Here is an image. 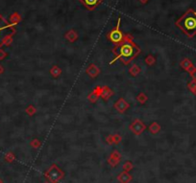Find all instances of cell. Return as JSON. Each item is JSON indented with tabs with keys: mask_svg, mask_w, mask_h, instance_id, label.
<instances>
[{
	"mask_svg": "<svg viewBox=\"0 0 196 183\" xmlns=\"http://www.w3.org/2000/svg\"><path fill=\"white\" fill-rule=\"evenodd\" d=\"M112 52L114 55V58L110 63L111 64H113L115 60L120 59L123 64L128 65L132 60H134L140 54L141 49L137 43L134 42V37L132 35L125 34L123 42L118 45H114Z\"/></svg>",
	"mask_w": 196,
	"mask_h": 183,
	"instance_id": "1",
	"label": "cell"
},
{
	"mask_svg": "<svg viewBox=\"0 0 196 183\" xmlns=\"http://www.w3.org/2000/svg\"><path fill=\"white\" fill-rule=\"evenodd\" d=\"M186 37L192 39L196 35V12L189 9L175 23Z\"/></svg>",
	"mask_w": 196,
	"mask_h": 183,
	"instance_id": "2",
	"label": "cell"
},
{
	"mask_svg": "<svg viewBox=\"0 0 196 183\" xmlns=\"http://www.w3.org/2000/svg\"><path fill=\"white\" fill-rule=\"evenodd\" d=\"M120 22H121V17L119 16L115 28H113L109 33L106 34V39H108V40H110L114 45H118L120 43H122L124 40V36H125V34L120 29Z\"/></svg>",
	"mask_w": 196,
	"mask_h": 183,
	"instance_id": "3",
	"label": "cell"
},
{
	"mask_svg": "<svg viewBox=\"0 0 196 183\" xmlns=\"http://www.w3.org/2000/svg\"><path fill=\"white\" fill-rule=\"evenodd\" d=\"M16 32L15 26H13L10 22H9L4 16L0 14V45L3 41V39L9 36V35H15ZM1 48V47H0Z\"/></svg>",
	"mask_w": 196,
	"mask_h": 183,
	"instance_id": "4",
	"label": "cell"
},
{
	"mask_svg": "<svg viewBox=\"0 0 196 183\" xmlns=\"http://www.w3.org/2000/svg\"><path fill=\"white\" fill-rule=\"evenodd\" d=\"M64 176H65L64 172L62 171L59 167H57L56 165H52V166L45 173L46 178L52 183H56V182L60 181L62 178L64 177Z\"/></svg>",
	"mask_w": 196,
	"mask_h": 183,
	"instance_id": "5",
	"label": "cell"
},
{
	"mask_svg": "<svg viewBox=\"0 0 196 183\" xmlns=\"http://www.w3.org/2000/svg\"><path fill=\"white\" fill-rule=\"evenodd\" d=\"M130 130L136 135H140L142 132L146 129V125L139 119H135L134 120L131 125H130Z\"/></svg>",
	"mask_w": 196,
	"mask_h": 183,
	"instance_id": "6",
	"label": "cell"
},
{
	"mask_svg": "<svg viewBox=\"0 0 196 183\" xmlns=\"http://www.w3.org/2000/svg\"><path fill=\"white\" fill-rule=\"evenodd\" d=\"M79 2L81 3L87 10L88 11H94L97 6H99L103 0H79Z\"/></svg>",
	"mask_w": 196,
	"mask_h": 183,
	"instance_id": "7",
	"label": "cell"
},
{
	"mask_svg": "<svg viewBox=\"0 0 196 183\" xmlns=\"http://www.w3.org/2000/svg\"><path fill=\"white\" fill-rule=\"evenodd\" d=\"M113 108L117 109L119 113H124L130 108V104L127 103L126 100L124 98H119L117 102L114 103Z\"/></svg>",
	"mask_w": 196,
	"mask_h": 183,
	"instance_id": "8",
	"label": "cell"
},
{
	"mask_svg": "<svg viewBox=\"0 0 196 183\" xmlns=\"http://www.w3.org/2000/svg\"><path fill=\"white\" fill-rule=\"evenodd\" d=\"M101 89L102 86L101 85H97L93 88V90L87 95V100L90 103L94 104L97 102V100L100 98V94H101Z\"/></svg>",
	"mask_w": 196,
	"mask_h": 183,
	"instance_id": "9",
	"label": "cell"
},
{
	"mask_svg": "<svg viewBox=\"0 0 196 183\" xmlns=\"http://www.w3.org/2000/svg\"><path fill=\"white\" fill-rule=\"evenodd\" d=\"M180 66L184 69V70H185L188 73H190V75L195 71V68H196L193 65L191 60L188 58H185V59H182V62L180 63Z\"/></svg>",
	"mask_w": 196,
	"mask_h": 183,
	"instance_id": "10",
	"label": "cell"
},
{
	"mask_svg": "<svg viewBox=\"0 0 196 183\" xmlns=\"http://www.w3.org/2000/svg\"><path fill=\"white\" fill-rule=\"evenodd\" d=\"M86 73L91 78H92V79H95V78L98 77V75L100 74V68L96 66L94 63H92L86 69Z\"/></svg>",
	"mask_w": 196,
	"mask_h": 183,
	"instance_id": "11",
	"label": "cell"
},
{
	"mask_svg": "<svg viewBox=\"0 0 196 183\" xmlns=\"http://www.w3.org/2000/svg\"><path fill=\"white\" fill-rule=\"evenodd\" d=\"M113 95V91L109 87L108 85H104V86H102L100 97H101L103 100H105V101L109 100Z\"/></svg>",
	"mask_w": 196,
	"mask_h": 183,
	"instance_id": "12",
	"label": "cell"
},
{
	"mask_svg": "<svg viewBox=\"0 0 196 183\" xmlns=\"http://www.w3.org/2000/svg\"><path fill=\"white\" fill-rule=\"evenodd\" d=\"M65 38L67 41H69L70 43H73L78 39V34L75 30L71 29L69 31H67L65 35Z\"/></svg>",
	"mask_w": 196,
	"mask_h": 183,
	"instance_id": "13",
	"label": "cell"
},
{
	"mask_svg": "<svg viewBox=\"0 0 196 183\" xmlns=\"http://www.w3.org/2000/svg\"><path fill=\"white\" fill-rule=\"evenodd\" d=\"M120 154L117 151H113L110 156V158H109V163L112 165V166H117V165L119 163V160H120Z\"/></svg>",
	"mask_w": 196,
	"mask_h": 183,
	"instance_id": "14",
	"label": "cell"
},
{
	"mask_svg": "<svg viewBox=\"0 0 196 183\" xmlns=\"http://www.w3.org/2000/svg\"><path fill=\"white\" fill-rule=\"evenodd\" d=\"M20 21H21V15L17 12H15V13H13L10 15V19H9V22H10L13 26L17 25Z\"/></svg>",
	"mask_w": 196,
	"mask_h": 183,
	"instance_id": "15",
	"label": "cell"
},
{
	"mask_svg": "<svg viewBox=\"0 0 196 183\" xmlns=\"http://www.w3.org/2000/svg\"><path fill=\"white\" fill-rule=\"evenodd\" d=\"M161 125H160L158 122H153V123H151V125L148 127V129L150 133L152 134H157L159 133L160 132H161Z\"/></svg>",
	"mask_w": 196,
	"mask_h": 183,
	"instance_id": "16",
	"label": "cell"
},
{
	"mask_svg": "<svg viewBox=\"0 0 196 183\" xmlns=\"http://www.w3.org/2000/svg\"><path fill=\"white\" fill-rule=\"evenodd\" d=\"M118 181L120 183H129L132 180V177L128 173V172H123L118 176Z\"/></svg>",
	"mask_w": 196,
	"mask_h": 183,
	"instance_id": "17",
	"label": "cell"
},
{
	"mask_svg": "<svg viewBox=\"0 0 196 183\" xmlns=\"http://www.w3.org/2000/svg\"><path fill=\"white\" fill-rule=\"evenodd\" d=\"M49 73H50V75H51L53 78H55V79H57V78L60 77V75L62 74V69H61V67H59L58 65H53V66L50 68Z\"/></svg>",
	"mask_w": 196,
	"mask_h": 183,
	"instance_id": "18",
	"label": "cell"
},
{
	"mask_svg": "<svg viewBox=\"0 0 196 183\" xmlns=\"http://www.w3.org/2000/svg\"><path fill=\"white\" fill-rule=\"evenodd\" d=\"M140 71H141V68H140L139 65H138L137 63L133 64V65L130 67V69H129V73H130V75H132L133 77H137V76L140 73Z\"/></svg>",
	"mask_w": 196,
	"mask_h": 183,
	"instance_id": "19",
	"label": "cell"
},
{
	"mask_svg": "<svg viewBox=\"0 0 196 183\" xmlns=\"http://www.w3.org/2000/svg\"><path fill=\"white\" fill-rule=\"evenodd\" d=\"M13 37H14V35L12 34V35H9V36H7L4 39H3V41H2V43H1V45H0V47L2 48V46H10L12 43H13Z\"/></svg>",
	"mask_w": 196,
	"mask_h": 183,
	"instance_id": "20",
	"label": "cell"
},
{
	"mask_svg": "<svg viewBox=\"0 0 196 183\" xmlns=\"http://www.w3.org/2000/svg\"><path fill=\"white\" fill-rule=\"evenodd\" d=\"M137 100H138V102L139 104H144L147 102L148 97H147V95H146L145 93H143V92H139V93L137 95Z\"/></svg>",
	"mask_w": 196,
	"mask_h": 183,
	"instance_id": "21",
	"label": "cell"
},
{
	"mask_svg": "<svg viewBox=\"0 0 196 183\" xmlns=\"http://www.w3.org/2000/svg\"><path fill=\"white\" fill-rule=\"evenodd\" d=\"M155 63H156V59H155L154 56H152V55H147V56H146V58H145V63H146L148 66H152V65H154Z\"/></svg>",
	"mask_w": 196,
	"mask_h": 183,
	"instance_id": "22",
	"label": "cell"
},
{
	"mask_svg": "<svg viewBox=\"0 0 196 183\" xmlns=\"http://www.w3.org/2000/svg\"><path fill=\"white\" fill-rule=\"evenodd\" d=\"M25 112H26V114H27V115H29V116H33V115H35V113L37 112V109H36V108H35L34 106H32V104H30V106H28L27 108H26Z\"/></svg>",
	"mask_w": 196,
	"mask_h": 183,
	"instance_id": "23",
	"label": "cell"
},
{
	"mask_svg": "<svg viewBox=\"0 0 196 183\" xmlns=\"http://www.w3.org/2000/svg\"><path fill=\"white\" fill-rule=\"evenodd\" d=\"M188 87H189V89L190 90V92H192V94L196 95V81H195V80L192 79V81L189 83Z\"/></svg>",
	"mask_w": 196,
	"mask_h": 183,
	"instance_id": "24",
	"label": "cell"
},
{
	"mask_svg": "<svg viewBox=\"0 0 196 183\" xmlns=\"http://www.w3.org/2000/svg\"><path fill=\"white\" fill-rule=\"evenodd\" d=\"M30 145L33 148H36V149H37V148H40V141L39 140V139L35 138V139H33V140L30 142Z\"/></svg>",
	"mask_w": 196,
	"mask_h": 183,
	"instance_id": "25",
	"label": "cell"
},
{
	"mask_svg": "<svg viewBox=\"0 0 196 183\" xmlns=\"http://www.w3.org/2000/svg\"><path fill=\"white\" fill-rule=\"evenodd\" d=\"M123 169H124V171H125V172L131 171V170L133 169V164H132L130 161H127L125 164L123 165Z\"/></svg>",
	"mask_w": 196,
	"mask_h": 183,
	"instance_id": "26",
	"label": "cell"
},
{
	"mask_svg": "<svg viewBox=\"0 0 196 183\" xmlns=\"http://www.w3.org/2000/svg\"><path fill=\"white\" fill-rule=\"evenodd\" d=\"M5 159L8 161V162H12L14 159H15V155L12 153V152H8L5 156Z\"/></svg>",
	"mask_w": 196,
	"mask_h": 183,
	"instance_id": "27",
	"label": "cell"
},
{
	"mask_svg": "<svg viewBox=\"0 0 196 183\" xmlns=\"http://www.w3.org/2000/svg\"><path fill=\"white\" fill-rule=\"evenodd\" d=\"M113 140H114V143L115 144H118V143L121 142L122 137L119 134H113Z\"/></svg>",
	"mask_w": 196,
	"mask_h": 183,
	"instance_id": "28",
	"label": "cell"
},
{
	"mask_svg": "<svg viewBox=\"0 0 196 183\" xmlns=\"http://www.w3.org/2000/svg\"><path fill=\"white\" fill-rule=\"evenodd\" d=\"M7 56H8V54L6 53V52L2 48H0V60H3L4 59H6Z\"/></svg>",
	"mask_w": 196,
	"mask_h": 183,
	"instance_id": "29",
	"label": "cell"
},
{
	"mask_svg": "<svg viewBox=\"0 0 196 183\" xmlns=\"http://www.w3.org/2000/svg\"><path fill=\"white\" fill-rule=\"evenodd\" d=\"M106 142L108 143V144H110V145H112V144H113L114 143V140H113V135H109L108 137L106 138Z\"/></svg>",
	"mask_w": 196,
	"mask_h": 183,
	"instance_id": "30",
	"label": "cell"
},
{
	"mask_svg": "<svg viewBox=\"0 0 196 183\" xmlns=\"http://www.w3.org/2000/svg\"><path fill=\"white\" fill-rule=\"evenodd\" d=\"M190 76L192 77V79H193V80H195V81H196V68H195V71H194V72H193Z\"/></svg>",
	"mask_w": 196,
	"mask_h": 183,
	"instance_id": "31",
	"label": "cell"
},
{
	"mask_svg": "<svg viewBox=\"0 0 196 183\" xmlns=\"http://www.w3.org/2000/svg\"><path fill=\"white\" fill-rule=\"evenodd\" d=\"M3 72H4V67L1 64H0V75H1Z\"/></svg>",
	"mask_w": 196,
	"mask_h": 183,
	"instance_id": "32",
	"label": "cell"
},
{
	"mask_svg": "<svg viewBox=\"0 0 196 183\" xmlns=\"http://www.w3.org/2000/svg\"><path fill=\"white\" fill-rule=\"evenodd\" d=\"M138 1H139L141 4H146V3L149 1V0H138Z\"/></svg>",
	"mask_w": 196,
	"mask_h": 183,
	"instance_id": "33",
	"label": "cell"
},
{
	"mask_svg": "<svg viewBox=\"0 0 196 183\" xmlns=\"http://www.w3.org/2000/svg\"><path fill=\"white\" fill-rule=\"evenodd\" d=\"M0 183H3V182H2V180H1V179H0Z\"/></svg>",
	"mask_w": 196,
	"mask_h": 183,
	"instance_id": "34",
	"label": "cell"
},
{
	"mask_svg": "<svg viewBox=\"0 0 196 183\" xmlns=\"http://www.w3.org/2000/svg\"><path fill=\"white\" fill-rule=\"evenodd\" d=\"M45 183H47V182H45Z\"/></svg>",
	"mask_w": 196,
	"mask_h": 183,
	"instance_id": "35",
	"label": "cell"
}]
</instances>
